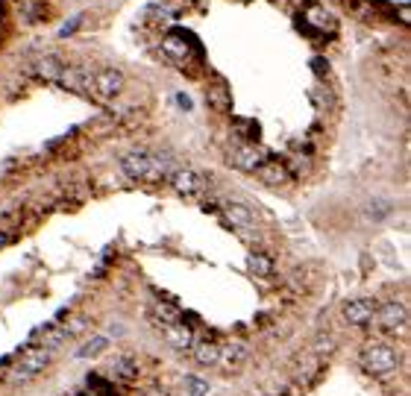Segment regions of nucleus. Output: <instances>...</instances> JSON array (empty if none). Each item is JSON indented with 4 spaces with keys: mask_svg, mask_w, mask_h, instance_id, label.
Wrapping results in <instances>:
<instances>
[{
    "mask_svg": "<svg viewBox=\"0 0 411 396\" xmlns=\"http://www.w3.org/2000/svg\"><path fill=\"white\" fill-rule=\"evenodd\" d=\"M120 170L136 182H162L171 173L165 159L150 156V153H141V150H132L127 156H120Z\"/></svg>",
    "mask_w": 411,
    "mask_h": 396,
    "instance_id": "f257e3e1",
    "label": "nucleus"
},
{
    "mask_svg": "<svg viewBox=\"0 0 411 396\" xmlns=\"http://www.w3.org/2000/svg\"><path fill=\"white\" fill-rule=\"evenodd\" d=\"M162 53L173 65H180V68H191L194 62H200V41L191 36V32L173 30L162 38Z\"/></svg>",
    "mask_w": 411,
    "mask_h": 396,
    "instance_id": "f03ea898",
    "label": "nucleus"
},
{
    "mask_svg": "<svg viewBox=\"0 0 411 396\" xmlns=\"http://www.w3.org/2000/svg\"><path fill=\"white\" fill-rule=\"evenodd\" d=\"M361 367L370 373V376H391L399 367V355L391 344L385 340H370L361 349Z\"/></svg>",
    "mask_w": 411,
    "mask_h": 396,
    "instance_id": "7ed1b4c3",
    "label": "nucleus"
},
{
    "mask_svg": "<svg viewBox=\"0 0 411 396\" xmlns=\"http://www.w3.org/2000/svg\"><path fill=\"white\" fill-rule=\"evenodd\" d=\"M50 352L48 346H27L21 355L15 358V364L9 367V382H30V379H36L39 373L50 364Z\"/></svg>",
    "mask_w": 411,
    "mask_h": 396,
    "instance_id": "20e7f679",
    "label": "nucleus"
},
{
    "mask_svg": "<svg viewBox=\"0 0 411 396\" xmlns=\"http://www.w3.org/2000/svg\"><path fill=\"white\" fill-rule=\"evenodd\" d=\"M124 74H120L118 68H103L97 71L92 80H88V94L94 97V100L106 103V100H115V97L124 91Z\"/></svg>",
    "mask_w": 411,
    "mask_h": 396,
    "instance_id": "39448f33",
    "label": "nucleus"
},
{
    "mask_svg": "<svg viewBox=\"0 0 411 396\" xmlns=\"http://www.w3.org/2000/svg\"><path fill=\"white\" fill-rule=\"evenodd\" d=\"M373 320L376 326L382 329V332H397V329H403L405 320H408V311H405V305L403 302H382V305H376V314H373Z\"/></svg>",
    "mask_w": 411,
    "mask_h": 396,
    "instance_id": "423d86ee",
    "label": "nucleus"
},
{
    "mask_svg": "<svg viewBox=\"0 0 411 396\" xmlns=\"http://www.w3.org/2000/svg\"><path fill=\"white\" fill-rule=\"evenodd\" d=\"M168 182H171V188L176 194H182V197H197V194H203V188H206V179L197 170H191V168L171 170L168 173Z\"/></svg>",
    "mask_w": 411,
    "mask_h": 396,
    "instance_id": "0eeeda50",
    "label": "nucleus"
},
{
    "mask_svg": "<svg viewBox=\"0 0 411 396\" xmlns=\"http://www.w3.org/2000/svg\"><path fill=\"white\" fill-rule=\"evenodd\" d=\"M303 30L306 32H335L338 30V18L329 12L326 6H320V3H312L308 0L306 3V15H303Z\"/></svg>",
    "mask_w": 411,
    "mask_h": 396,
    "instance_id": "6e6552de",
    "label": "nucleus"
},
{
    "mask_svg": "<svg viewBox=\"0 0 411 396\" xmlns=\"http://www.w3.org/2000/svg\"><path fill=\"white\" fill-rule=\"evenodd\" d=\"M344 320H347L350 326H370L373 314H376V302L368 300V296H359V300H350L344 302Z\"/></svg>",
    "mask_w": 411,
    "mask_h": 396,
    "instance_id": "1a4fd4ad",
    "label": "nucleus"
},
{
    "mask_svg": "<svg viewBox=\"0 0 411 396\" xmlns=\"http://www.w3.org/2000/svg\"><path fill=\"white\" fill-rule=\"evenodd\" d=\"M262 162H264V156L255 144H238V147L229 150V164L244 170V173H255V168H259Z\"/></svg>",
    "mask_w": 411,
    "mask_h": 396,
    "instance_id": "9d476101",
    "label": "nucleus"
},
{
    "mask_svg": "<svg viewBox=\"0 0 411 396\" xmlns=\"http://www.w3.org/2000/svg\"><path fill=\"white\" fill-rule=\"evenodd\" d=\"M255 173H259V179L264 185H271V188H280V185L291 182V170H288V164L280 159H264L259 168H255Z\"/></svg>",
    "mask_w": 411,
    "mask_h": 396,
    "instance_id": "9b49d317",
    "label": "nucleus"
},
{
    "mask_svg": "<svg viewBox=\"0 0 411 396\" xmlns=\"http://www.w3.org/2000/svg\"><path fill=\"white\" fill-rule=\"evenodd\" d=\"M162 329V338H165V344L173 346V349H191L194 344V332H191V326H185L182 320H176V323H165L159 326Z\"/></svg>",
    "mask_w": 411,
    "mask_h": 396,
    "instance_id": "f8f14e48",
    "label": "nucleus"
},
{
    "mask_svg": "<svg viewBox=\"0 0 411 396\" xmlns=\"http://www.w3.org/2000/svg\"><path fill=\"white\" fill-rule=\"evenodd\" d=\"M206 103L212 106L215 112H229V109H232V91H229L226 80L209 82V88H206Z\"/></svg>",
    "mask_w": 411,
    "mask_h": 396,
    "instance_id": "ddd939ff",
    "label": "nucleus"
},
{
    "mask_svg": "<svg viewBox=\"0 0 411 396\" xmlns=\"http://www.w3.org/2000/svg\"><path fill=\"white\" fill-rule=\"evenodd\" d=\"M191 355L200 367H215L218 358H220V344H215V340H194L191 344Z\"/></svg>",
    "mask_w": 411,
    "mask_h": 396,
    "instance_id": "4468645a",
    "label": "nucleus"
},
{
    "mask_svg": "<svg viewBox=\"0 0 411 396\" xmlns=\"http://www.w3.org/2000/svg\"><path fill=\"white\" fill-rule=\"evenodd\" d=\"M224 217L229 220L235 229H253L255 226V217L247 206H241V203H224Z\"/></svg>",
    "mask_w": 411,
    "mask_h": 396,
    "instance_id": "2eb2a0df",
    "label": "nucleus"
},
{
    "mask_svg": "<svg viewBox=\"0 0 411 396\" xmlns=\"http://www.w3.org/2000/svg\"><path fill=\"white\" fill-rule=\"evenodd\" d=\"M244 361H247V346L244 344H229V346H220V358L218 364H224L226 370H238Z\"/></svg>",
    "mask_w": 411,
    "mask_h": 396,
    "instance_id": "dca6fc26",
    "label": "nucleus"
},
{
    "mask_svg": "<svg viewBox=\"0 0 411 396\" xmlns=\"http://www.w3.org/2000/svg\"><path fill=\"white\" fill-rule=\"evenodd\" d=\"M247 267H250L253 276H262V279L273 276V258L268 256V252H250V256H247Z\"/></svg>",
    "mask_w": 411,
    "mask_h": 396,
    "instance_id": "f3484780",
    "label": "nucleus"
},
{
    "mask_svg": "<svg viewBox=\"0 0 411 396\" xmlns=\"http://www.w3.org/2000/svg\"><path fill=\"white\" fill-rule=\"evenodd\" d=\"M36 74L41 76V80L59 82V80H62V74H65V65H62L59 59H53V56H44V59L36 65Z\"/></svg>",
    "mask_w": 411,
    "mask_h": 396,
    "instance_id": "a211bd4d",
    "label": "nucleus"
},
{
    "mask_svg": "<svg viewBox=\"0 0 411 396\" xmlns=\"http://www.w3.org/2000/svg\"><path fill=\"white\" fill-rule=\"evenodd\" d=\"M153 317H156V323H159V326L182 320L180 308H176V305H171V302H153Z\"/></svg>",
    "mask_w": 411,
    "mask_h": 396,
    "instance_id": "6ab92c4d",
    "label": "nucleus"
},
{
    "mask_svg": "<svg viewBox=\"0 0 411 396\" xmlns=\"http://www.w3.org/2000/svg\"><path fill=\"white\" fill-rule=\"evenodd\" d=\"M106 346H109V338L106 335H94L92 340H85V344L76 349V355H80V358H97Z\"/></svg>",
    "mask_w": 411,
    "mask_h": 396,
    "instance_id": "aec40b11",
    "label": "nucleus"
},
{
    "mask_svg": "<svg viewBox=\"0 0 411 396\" xmlns=\"http://www.w3.org/2000/svg\"><path fill=\"white\" fill-rule=\"evenodd\" d=\"M391 212H394V206L388 203V200H379V197L368 203V217H370V220H385Z\"/></svg>",
    "mask_w": 411,
    "mask_h": 396,
    "instance_id": "412c9836",
    "label": "nucleus"
},
{
    "mask_svg": "<svg viewBox=\"0 0 411 396\" xmlns=\"http://www.w3.org/2000/svg\"><path fill=\"white\" fill-rule=\"evenodd\" d=\"M209 382L206 379H200V376H188L185 379V393L188 396H209Z\"/></svg>",
    "mask_w": 411,
    "mask_h": 396,
    "instance_id": "4be33fe9",
    "label": "nucleus"
},
{
    "mask_svg": "<svg viewBox=\"0 0 411 396\" xmlns=\"http://www.w3.org/2000/svg\"><path fill=\"white\" fill-rule=\"evenodd\" d=\"M109 370H112V376H118V379H127V382L136 379V364H132V361H127V358H118Z\"/></svg>",
    "mask_w": 411,
    "mask_h": 396,
    "instance_id": "5701e85b",
    "label": "nucleus"
},
{
    "mask_svg": "<svg viewBox=\"0 0 411 396\" xmlns=\"http://www.w3.org/2000/svg\"><path fill=\"white\" fill-rule=\"evenodd\" d=\"M88 388H92V393L97 390L100 396H115V384L106 382V379H100V376H88Z\"/></svg>",
    "mask_w": 411,
    "mask_h": 396,
    "instance_id": "b1692460",
    "label": "nucleus"
},
{
    "mask_svg": "<svg viewBox=\"0 0 411 396\" xmlns=\"http://www.w3.org/2000/svg\"><path fill=\"white\" fill-rule=\"evenodd\" d=\"M80 24H83V15H74L68 24H65L62 30H59V38H68V36H74L76 30H80Z\"/></svg>",
    "mask_w": 411,
    "mask_h": 396,
    "instance_id": "393cba45",
    "label": "nucleus"
},
{
    "mask_svg": "<svg viewBox=\"0 0 411 396\" xmlns=\"http://www.w3.org/2000/svg\"><path fill=\"white\" fill-rule=\"evenodd\" d=\"M18 9H21V12H24L27 18H36V15H39V0H21Z\"/></svg>",
    "mask_w": 411,
    "mask_h": 396,
    "instance_id": "a878e982",
    "label": "nucleus"
},
{
    "mask_svg": "<svg viewBox=\"0 0 411 396\" xmlns=\"http://www.w3.org/2000/svg\"><path fill=\"white\" fill-rule=\"evenodd\" d=\"M397 18H399V24H403V27H411V6L408 3H399Z\"/></svg>",
    "mask_w": 411,
    "mask_h": 396,
    "instance_id": "bb28decb",
    "label": "nucleus"
},
{
    "mask_svg": "<svg viewBox=\"0 0 411 396\" xmlns=\"http://www.w3.org/2000/svg\"><path fill=\"white\" fill-rule=\"evenodd\" d=\"M312 71H317V76H326V74H329V62H326V59H320V56L312 59Z\"/></svg>",
    "mask_w": 411,
    "mask_h": 396,
    "instance_id": "cd10ccee",
    "label": "nucleus"
},
{
    "mask_svg": "<svg viewBox=\"0 0 411 396\" xmlns=\"http://www.w3.org/2000/svg\"><path fill=\"white\" fill-rule=\"evenodd\" d=\"M176 106H180V109H185V112H191V97H188V94H176Z\"/></svg>",
    "mask_w": 411,
    "mask_h": 396,
    "instance_id": "c85d7f7f",
    "label": "nucleus"
},
{
    "mask_svg": "<svg viewBox=\"0 0 411 396\" xmlns=\"http://www.w3.org/2000/svg\"><path fill=\"white\" fill-rule=\"evenodd\" d=\"M6 241H9V238H6L3 232H0V250H3V247H6Z\"/></svg>",
    "mask_w": 411,
    "mask_h": 396,
    "instance_id": "c756f323",
    "label": "nucleus"
},
{
    "mask_svg": "<svg viewBox=\"0 0 411 396\" xmlns=\"http://www.w3.org/2000/svg\"><path fill=\"white\" fill-rule=\"evenodd\" d=\"M235 3H250V0H235Z\"/></svg>",
    "mask_w": 411,
    "mask_h": 396,
    "instance_id": "7c9ffc66",
    "label": "nucleus"
}]
</instances>
